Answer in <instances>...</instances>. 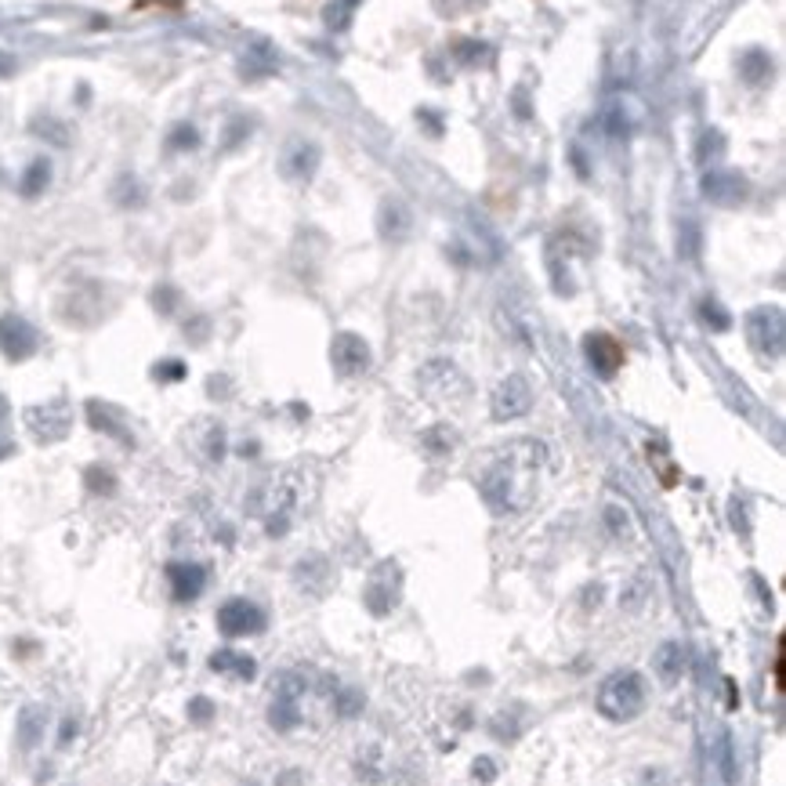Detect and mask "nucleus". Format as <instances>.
Here are the masks:
<instances>
[{"label": "nucleus", "instance_id": "nucleus-1", "mask_svg": "<svg viewBox=\"0 0 786 786\" xmlns=\"http://www.w3.org/2000/svg\"><path fill=\"white\" fill-rule=\"evenodd\" d=\"M598 711L609 721H634L645 711V678L638 671H616L598 689Z\"/></svg>", "mask_w": 786, "mask_h": 786}, {"label": "nucleus", "instance_id": "nucleus-2", "mask_svg": "<svg viewBox=\"0 0 786 786\" xmlns=\"http://www.w3.org/2000/svg\"><path fill=\"white\" fill-rule=\"evenodd\" d=\"M304 689H308V682H304L301 671H286V674L275 682V689H272V707H268V721H272L275 732H290V729L301 725V714H304V711H301Z\"/></svg>", "mask_w": 786, "mask_h": 786}, {"label": "nucleus", "instance_id": "nucleus-3", "mask_svg": "<svg viewBox=\"0 0 786 786\" xmlns=\"http://www.w3.org/2000/svg\"><path fill=\"white\" fill-rule=\"evenodd\" d=\"M403 598V572L395 562H381L370 580H366V591H363V602L373 616H388Z\"/></svg>", "mask_w": 786, "mask_h": 786}, {"label": "nucleus", "instance_id": "nucleus-4", "mask_svg": "<svg viewBox=\"0 0 786 786\" xmlns=\"http://www.w3.org/2000/svg\"><path fill=\"white\" fill-rule=\"evenodd\" d=\"M747 337L754 344V352L780 359L783 352V312L780 308H758L747 315Z\"/></svg>", "mask_w": 786, "mask_h": 786}, {"label": "nucleus", "instance_id": "nucleus-5", "mask_svg": "<svg viewBox=\"0 0 786 786\" xmlns=\"http://www.w3.org/2000/svg\"><path fill=\"white\" fill-rule=\"evenodd\" d=\"M25 428H29L40 443H58V439L69 435L73 413H69V406H65L62 399L44 403V406H29V410H25Z\"/></svg>", "mask_w": 786, "mask_h": 786}, {"label": "nucleus", "instance_id": "nucleus-6", "mask_svg": "<svg viewBox=\"0 0 786 786\" xmlns=\"http://www.w3.org/2000/svg\"><path fill=\"white\" fill-rule=\"evenodd\" d=\"M218 631L225 638H251V634H262L264 631V612L247 602V598H229L222 609H218Z\"/></svg>", "mask_w": 786, "mask_h": 786}, {"label": "nucleus", "instance_id": "nucleus-7", "mask_svg": "<svg viewBox=\"0 0 786 786\" xmlns=\"http://www.w3.org/2000/svg\"><path fill=\"white\" fill-rule=\"evenodd\" d=\"M330 363L341 377H359L370 366V348L359 333H337L330 344Z\"/></svg>", "mask_w": 786, "mask_h": 786}, {"label": "nucleus", "instance_id": "nucleus-8", "mask_svg": "<svg viewBox=\"0 0 786 786\" xmlns=\"http://www.w3.org/2000/svg\"><path fill=\"white\" fill-rule=\"evenodd\" d=\"M529 406H532V388H529V381L522 373H512L493 392V417L497 421H515V417L529 413Z\"/></svg>", "mask_w": 786, "mask_h": 786}, {"label": "nucleus", "instance_id": "nucleus-9", "mask_svg": "<svg viewBox=\"0 0 786 786\" xmlns=\"http://www.w3.org/2000/svg\"><path fill=\"white\" fill-rule=\"evenodd\" d=\"M0 352L7 359H29L36 352V330L18 315H4L0 319Z\"/></svg>", "mask_w": 786, "mask_h": 786}, {"label": "nucleus", "instance_id": "nucleus-10", "mask_svg": "<svg viewBox=\"0 0 786 786\" xmlns=\"http://www.w3.org/2000/svg\"><path fill=\"white\" fill-rule=\"evenodd\" d=\"M583 348H587L591 366H594L602 377H612V373L623 366V344H620L616 337H609V333H587Z\"/></svg>", "mask_w": 786, "mask_h": 786}, {"label": "nucleus", "instance_id": "nucleus-11", "mask_svg": "<svg viewBox=\"0 0 786 786\" xmlns=\"http://www.w3.org/2000/svg\"><path fill=\"white\" fill-rule=\"evenodd\" d=\"M167 576H171V591L178 602H193L200 598L204 583H207V569L200 562H171L167 565Z\"/></svg>", "mask_w": 786, "mask_h": 786}, {"label": "nucleus", "instance_id": "nucleus-12", "mask_svg": "<svg viewBox=\"0 0 786 786\" xmlns=\"http://www.w3.org/2000/svg\"><path fill=\"white\" fill-rule=\"evenodd\" d=\"M652 671L660 674L663 685H674V682L682 678V671H685V652H682V645H678V642H663V645L652 652Z\"/></svg>", "mask_w": 786, "mask_h": 786}, {"label": "nucleus", "instance_id": "nucleus-13", "mask_svg": "<svg viewBox=\"0 0 786 786\" xmlns=\"http://www.w3.org/2000/svg\"><path fill=\"white\" fill-rule=\"evenodd\" d=\"M319 164V149L312 142H290L286 145V156H283V171L294 174V178H308Z\"/></svg>", "mask_w": 786, "mask_h": 786}, {"label": "nucleus", "instance_id": "nucleus-14", "mask_svg": "<svg viewBox=\"0 0 786 786\" xmlns=\"http://www.w3.org/2000/svg\"><path fill=\"white\" fill-rule=\"evenodd\" d=\"M211 671H218V674H233V678H254L258 674V663L251 660V656H244V652H236V649H218L214 656H211Z\"/></svg>", "mask_w": 786, "mask_h": 786}, {"label": "nucleus", "instance_id": "nucleus-15", "mask_svg": "<svg viewBox=\"0 0 786 786\" xmlns=\"http://www.w3.org/2000/svg\"><path fill=\"white\" fill-rule=\"evenodd\" d=\"M44 725H47V707H40V703L25 707V711L18 714V743H22L25 751L36 747L40 736H44Z\"/></svg>", "mask_w": 786, "mask_h": 786}, {"label": "nucleus", "instance_id": "nucleus-16", "mask_svg": "<svg viewBox=\"0 0 786 786\" xmlns=\"http://www.w3.org/2000/svg\"><path fill=\"white\" fill-rule=\"evenodd\" d=\"M410 229V211L403 207V200H384L381 207V236L384 240H403Z\"/></svg>", "mask_w": 786, "mask_h": 786}, {"label": "nucleus", "instance_id": "nucleus-17", "mask_svg": "<svg viewBox=\"0 0 786 786\" xmlns=\"http://www.w3.org/2000/svg\"><path fill=\"white\" fill-rule=\"evenodd\" d=\"M87 421H91L98 432H109V435H116V439H127L120 417H113V410H109L105 403H87Z\"/></svg>", "mask_w": 786, "mask_h": 786}, {"label": "nucleus", "instance_id": "nucleus-18", "mask_svg": "<svg viewBox=\"0 0 786 786\" xmlns=\"http://www.w3.org/2000/svg\"><path fill=\"white\" fill-rule=\"evenodd\" d=\"M44 182H47V164H33L29 174H25V182H22V193H25V196H36V193L44 189Z\"/></svg>", "mask_w": 786, "mask_h": 786}, {"label": "nucleus", "instance_id": "nucleus-19", "mask_svg": "<svg viewBox=\"0 0 786 786\" xmlns=\"http://www.w3.org/2000/svg\"><path fill=\"white\" fill-rule=\"evenodd\" d=\"M87 486H91L95 493H113V475H109L105 468H91V472H87Z\"/></svg>", "mask_w": 786, "mask_h": 786}, {"label": "nucleus", "instance_id": "nucleus-20", "mask_svg": "<svg viewBox=\"0 0 786 786\" xmlns=\"http://www.w3.org/2000/svg\"><path fill=\"white\" fill-rule=\"evenodd\" d=\"M189 718H193V721H200V725H204V721H211V718H214V707H211V700H204V696H200V700H193V703H189Z\"/></svg>", "mask_w": 786, "mask_h": 786}, {"label": "nucleus", "instance_id": "nucleus-21", "mask_svg": "<svg viewBox=\"0 0 786 786\" xmlns=\"http://www.w3.org/2000/svg\"><path fill=\"white\" fill-rule=\"evenodd\" d=\"M638 786H671V783H667V772H663V769H645V772L638 776Z\"/></svg>", "mask_w": 786, "mask_h": 786}, {"label": "nucleus", "instance_id": "nucleus-22", "mask_svg": "<svg viewBox=\"0 0 786 786\" xmlns=\"http://www.w3.org/2000/svg\"><path fill=\"white\" fill-rule=\"evenodd\" d=\"M156 377L178 381V377H185V366H182V363H164V366H156Z\"/></svg>", "mask_w": 786, "mask_h": 786}, {"label": "nucleus", "instance_id": "nucleus-23", "mask_svg": "<svg viewBox=\"0 0 786 786\" xmlns=\"http://www.w3.org/2000/svg\"><path fill=\"white\" fill-rule=\"evenodd\" d=\"M475 776H483V780H493V765H490V758H483V761L475 765Z\"/></svg>", "mask_w": 786, "mask_h": 786}, {"label": "nucleus", "instance_id": "nucleus-24", "mask_svg": "<svg viewBox=\"0 0 786 786\" xmlns=\"http://www.w3.org/2000/svg\"><path fill=\"white\" fill-rule=\"evenodd\" d=\"M4 421H7V399L0 395V424H4Z\"/></svg>", "mask_w": 786, "mask_h": 786}, {"label": "nucleus", "instance_id": "nucleus-25", "mask_svg": "<svg viewBox=\"0 0 786 786\" xmlns=\"http://www.w3.org/2000/svg\"><path fill=\"white\" fill-rule=\"evenodd\" d=\"M7 453H11V446H4V443H0V457H7Z\"/></svg>", "mask_w": 786, "mask_h": 786}]
</instances>
